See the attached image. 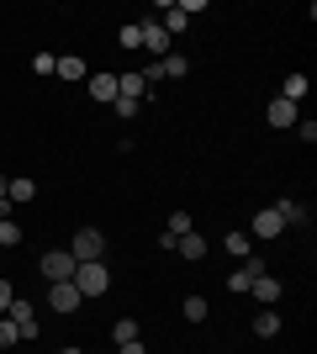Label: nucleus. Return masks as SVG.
I'll list each match as a JSON object with an SVG mask.
<instances>
[{
  "label": "nucleus",
  "mask_w": 317,
  "mask_h": 354,
  "mask_svg": "<svg viewBox=\"0 0 317 354\" xmlns=\"http://www.w3.org/2000/svg\"><path fill=\"white\" fill-rule=\"evenodd\" d=\"M75 291L85 296V301H95V296L111 291V270L95 259V265H75Z\"/></svg>",
  "instance_id": "nucleus-1"
},
{
  "label": "nucleus",
  "mask_w": 317,
  "mask_h": 354,
  "mask_svg": "<svg viewBox=\"0 0 317 354\" xmlns=\"http://www.w3.org/2000/svg\"><path fill=\"white\" fill-rule=\"evenodd\" d=\"M37 270H43L48 286H64V281H75V254H69V249H48Z\"/></svg>",
  "instance_id": "nucleus-2"
},
{
  "label": "nucleus",
  "mask_w": 317,
  "mask_h": 354,
  "mask_svg": "<svg viewBox=\"0 0 317 354\" xmlns=\"http://www.w3.org/2000/svg\"><path fill=\"white\" fill-rule=\"evenodd\" d=\"M69 254H75V265H95V259L106 254L101 227H79V233H75V243H69Z\"/></svg>",
  "instance_id": "nucleus-3"
},
{
  "label": "nucleus",
  "mask_w": 317,
  "mask_h": 354,
  "mask_svg": "<svg viewBox=\"0 0 317 354\" xmlns=\"http://www.w3.org/2000/svg\"><path fill=\"white\" fill-rule=\"evenodd\" d=\"M137 32H143V48H148L153 59H164V53H175V37H169L159 21H137Z\"/></svg>",
  "instance_id": "nucleus-4"
},
{
  "label": "nucleus",
  "mask_w": 317,
  "mask_h": 354,
  "mask_svg": "<svg viewBox=\"0 0 317 354\" xmlns=\"http://www.w3.org/2000/svg\"><path fill=\"white\" fill-rule=\"evenodd\" d=\"M6 312H11V323H16V333H21V344L37 339V307H32V301H21V296H16Z\"/></svg>",
  "instance_id": "nucleus-5"
},
{
  "label": "nucleus",
  "mask_w": 317,
  "mask_h": 354,
  "mask_svg": "<svg viewBox=\"0 0 317 354\" xmlns=\"http://www.w3.org/2000/svg\"><path fill=\"white\" fill-rule=\"evenodd\" d=\"M79 301H85V296L75 291V281H64V286H48V307H53V312H75Z\"/></svg>",
  "instance_id": "nucleus-6"
},
{
  "label": "nucleus",
  "mask_w": 317,
  "mask_h": 354,
  "mask_svg": "<svg viewBox=\"0 0 317 354\" xmlns=\"http://www.w3.org/2000/svg\"><path fill=\"white\" fill-rule=\"evenodd\" d=\"M254 275H265V265H259L254 254H249V259H243V270H233V281H227V291L249 296V286H254Z\"/></svg>",
  "instance_id": "nucleus-7"
},
{
  "label": "nucleus",
  "mask_w": 317,
  "mask_h": 354,
  "mask_svg": "<svg viewBox=\"0 0 317 354\" xmlns=\"http://www.w3.org/2000/svg\"><path fill=\"white\" fill-rule=\"evenodd\" d=\"M280 233H286V222L275 217V207H270V212H259V217L249 222V238H280Z\"/></svg>",
  "instance_id": "nucleus-8"
},
{
  "label": "nucleus",
  "mask_w": 317,
  "mask_h": 354,
  "mask_svg": "<svg viewBox=\"0 0 317 354\" xmlns=\"http://www.w3.org/2000/svg\"><path fill=\"white\" fill-rule=\"evenodd\" d=\"M249 291L259 296V307H275V301H280V281H275V275H254Z\"/></svg>",
  "instance_id": "nucleus-9"
},
{
  "label": "nucleus",
  "mask_w": 317,
  "mask_h": 354,
  "mask_svg": "<svg viewBox=\"0 0 317 354\" xmlns=\"http://www.w3.org/2000/svg\"><path fill=\"white\" fill-rule=\"evenodd\" d=\"M265 122H270V127H296V106H291V101H270Z\"/></svg>",
  "instance_id": "nucleus-10"
},
{
  "label": "nucleus",
  "mask_w": 317,
  "mask_h": 354,
  "mask_svg": "<svg viewBox=\"0 0 317 354\" xmlns=\"http://www.w3.org/2000/svg\"><path fill=\"white\" fill-rule=\"evenodd\" d=\"M175 249H180L185 259H206V238H201L196 227H191V233H180V243H175Z\"/></svg>",
  "instance_id": "nucleus-11"
},
{
  "label": "nucleus",
  "mask_w": 317,
  "mask_h": 354,
  "mask_svg": "<svg viewBox=\"0 0 317 354\" xmlns=\"http://www.w3.org/2000/svg\"><path fill=\"white\" fill-rule=\"evenodd\" d=\"M275 217L286 222V227H302V222H307V207H302V201H275Z\"/></svg>",
  "instance_id": "nucleus-12"
},
{
  "label": "nucleus",
  "mask_w": 317,
  "mask_h": 354,
  "mask_svg": "<svg viewBox=\"0 0 317 354\" xmlns=\"http://www.w3.org/2000/svg\"><path fill=\"white\" fill-rule=\"evenodd\" d=\"M206 296H185V301H180V317H185V323H206Z\"/></svg>",
  "instance_id": "nucleus-13"
},
{
  "label": "nucleus",
  "mask_w": 317,
  "mask_h": 354,
  "mask_svg": "<svg viewBox=\"0 0 317 354\" xmlns=\"http://www.w3.org/2000/svg\"><path fill=\"white\" fill-rule=\"evenodd\" d=\"M254 333H259V339H275V333H280V312L259 307V317H254Z\"/></svg>",
  "instance_id": "nucleus-14"
},
{
  "label": "nucleus",
  "mask_w": 317,
  "mask_h": 354,
  "mask_svg": "<svg viewBox=\"0 0 317 354\" xmlns=\"http://www.w3.org/2000/svg\"><path fill=\"white\" fill-rule=\"evenodd\" d=\"M222 249L233 254V259H249V254H254V238H249V233H227V238H222Z\"/></svg>",
  "instance_id": "nucleus-15"
},
{
  "label": "nucleus",
  "mask_w": 317,
  "mask_h": 354,
  "mask_svg": "<svg viewBox=\"0 0 317 354\" xmlns=\"http://www.w3.org/2000/svg\"><path fill=\"white\" fill-rule=\"evenodd\" d=\"M90 95H95V101H117V74H95Z\"/></svg>",
  "instance_id": "nucleus-16"
},
{
  "label": "nucleus",
  "mask_w": 317,
  "mask_h": 354,
  "mask_svg": "<svg viewBox=\"0 0 317 354\" xmlns=\"http://www.w3.org/2000/svg\"><path fill=\"white\" fill-rule=\"evenodd\" d=\"M159 69H164V80H185L191 59H180V53H164V59H159Z\"/></svg>",
  "instance_id": "nucleus-17"
},
{
  "label": "nucleus",
  "mask_w": 317,
  "mask_h": 354,
  "mask_svg": "<svg viewBox=\"0 0 317 354\" xmlns=\"http://www.w3.org/2000/svg\"><path fill=\"white\" fill-rule=\"evenodd\" d=\"M302 95H307V74H286V90H280V101H291V106H296Z\"/></svg>",
  "instance_id": "nucleus-18"
},
{
  "label": "nucleus",
  "mask_w": 317,
  "mask_h": 354,
  "mask_svg": "<svg viewBox=\"0 0 317 354\" xmlns=\"http://www.w3.org/2000/svg\"><path fill=\"white\" fill-rule=\"evenodd\" d=\"M59 80H85V59H75V53H69V59H59Z\"/></svg>",
  "instance_id": "nucleus-19"
},
{
  "label": "nucleus",
  "mask_w": 317,
  "mask_h": 354,
  "mask_svg": "<svg viewBox=\"0 0 317 354\" xmlns=\"http://www.w3.org/2000/svg\"><path fill=\"white\" fill-rule=\"evenodd\" d=\"M111 339H117V344H133V339H137V317H117Z\"/></svg>",
  "instance_id": "nucleus-20"
},
{
  "label": "nucleus",
  "mask_w": 317,
  "mask_h": 354,
  "mask_svg": "<svg viewBox=\"0 0 317 354\" xmlns=\"http://www.w3.org/2000/svg\"><path fill=\"white\" fill-rule=\"evenodd\" d=\"M32 196H37V185H32V180H11L6 201H32Z\"/></svg>",
  "instance_id": "nucleus-21"
},
{
  "label": "nucleus",
  "mask_w": 317,
  "mask_h": 354,
  "mask_svg": "<svg viewBox=\"0 0 317 354\" xmlns=\"http://www.w3.org/2000/svg\"><path fill=\"white\" fill-rule=\"evenodd\" d=\"M117 43H122V48H143V32H137V21H127V27L117 32Z\"/></svg>",
  "instance_id": "nucleus-22"
},
{
  "label": "nucleus",
  "mask_w": 317,
  "mask_h": 354,
  "mask_svg": "<svg viewBox=\"0 0 317 354\" xmlns=\"http://www.w3.org/2000/svg\"><path fill=\"white\" fill-rule=\"evenodd\" d=\"M21 243V227L16 222H0V249H16Z\"/></svg>",
  "instance_id": "nucleus-23"
},
{
  "label": "nucleus",
  "mask_w": 317,
  "mask_h": 354,
  "mask_svg": "<svg viewBox=\"0 0 317 354\" xmlns=\"http://www.w3.org/2000/svg\"><path fill=\"white\" fill-rule=\"evenodd\" d=\"M11 344H21V333H16V323L6 317V323H0V349H11Z\"/></svg>",
  "instance_id": "nucleus-24"
},
{
  "label": "nucleus",
  "mask_w": 317,
  "mask_h": 354,
  "mask_svg": "<svg viewBox=\"0 0 317 354\" xmlns=\"http://www.w3.org/2000/svg\"><path fill=\"white\" fill-rule=\"evenodd\" d=\"M59 69V59H53V53H37V59H32V74H53Z\"/></svg>",
  "instance_id": "nucleus-25"
},
{
  "label": "nucleus",
  "mask_w": 317,
  "mask_h": 354,
  "mask_svg": "<svg viewBox=\"0 0 317 354\" xmlns=\"http://www.w3.org/2000/svg\"><path fill=\"white\" fill-rule=\"evenodd\" d=\"M111 111H117V117L127 122V117H137V101H127V95H117V101H111Z\"/></svg>",
  "instance_id": "nucleus-26"
},
{
  "label": "nucleus",
  "mask_w": 317,
  "mask_h": 354,
  "mask_svg": "<svg viewBox=\"0 0 317 354\" xmlns=\"http://www.w3.org/2000/svg\"><path fill=\"white\" fill-rule=\"evenodd\" d=\"M191 227H196V222L185 217V212H175V217H169V233H191Z\"/></svg>",
  "instance_id": "nucleus-27"
},
{
  "label": "nucleus",
  "mask_w": 317,
  "mask_h": 354,
  "mask_svg": "<svg viewBox=\"0 0 317 354\" xmlns=\"http://www.w3.org/2000/svg\"><path fill=\"white\" fill-rule=\"evenodd\" d=\"M11 301H16V291H11V281H0V312L11 307Z\"/></svg>",
  "instance_id": "nucleus-28"
},
{
  "label": "nucleus",
  "mask_w": 317,
  "mask_h": 354,
  "mask_svg": "<svg viewBox=\"0 0 317 354\" xmlns=\"http://www.w3.org/2000/svg\"><path fill=\"white\" fill-rule=\"evenodd\" d=\"M117 354H148V349H143V344L133 339V344H117Z\"/></svg>",
  "instance_id": "nucleus-29"
},
{
  "label": "nucleus",
  "mask_w": 317,
  "mask_h": 354,
  "mask_svg": "<svg viewBox=\"0 0 317 354\" xmlns=\"http://www.w3.org/2000/svg\"><path fill=\"white\" fill-rule=\"evenodd\" d=\"M0 222H11V201L6 196H0Z\"/></svg>",
  "instance_id": "nucleus-30"
},
{
  "label": "nucleus",
  "mask_w": 317,
  "mask_h": 354,
  "mask_svg": "<svg viewBox=\"0 0 317 354\" xmlns=\"http://www.w3.org/2000/svg\"><path fill=\"white\" fill-rule=\"evenodd\" d=\"M6 191H11V180H6V175H0V196H6Z\"/></svg>",
  "instance_id": "nucleus-31"
},
{
  "label": "nucleus",
  "mask_w": 317,
  "mask_h": 354,
  "mask_svg": "<svg viewBox=\"0 0 317 354\" xmlns=\"http://www.w3.org/2000/svg\"><path fill=\"white\" fill-rule=\"evenodd\" d=\"M64 354H85V349H64Z\"/></svg>",
  "instance_id": "nucleus-32"
}]
</instances>
